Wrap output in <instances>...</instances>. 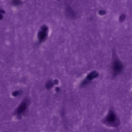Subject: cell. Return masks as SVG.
Masks as SVG:
<instances>
[{
  "label": "cell",
  "mask_w": 132,
  "mask_h": 132,
  "mask_svg": "<svg viewBox=\"0 0 132 132\" xmlns=\"http://www.w3.org/2000/svg\"><path fill=\"white\" fill-rule=\"evenodd\" d=\"M105 120L106 122L108 124H111V125H114L115 123H116L117 117L114 113L111 111L108 113Z\"/></svg>",
  "instance_id": "obj_1"
}]
</instances>
